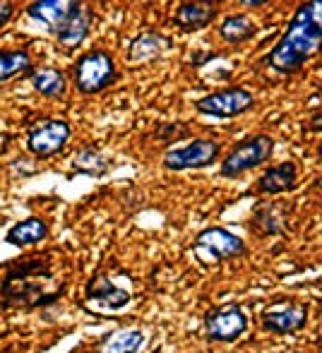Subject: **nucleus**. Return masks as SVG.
Instances as JSON below:
<instances>
[{
  "label": "nucleus",
  "mask_w": 322,
  "mask_h": 353,
  "mask_svg": "<svg viewBox=\"0 0 322 353\" xmlns=\"http://www.w3.org/2000/svg\"><path fill=\"white\" fill-rule=\"evenodd\" d=\"M320 3L301 5L291 19L289 29L281 41L265 56V65L279 74H294L308 63L313 53H318L322 39Z\"/></svg>",
  "instance_id": "obj_1"
},
{
  "label": "nucleus",
  "mask_w": 322,
  "mask_h": 353,
  "mask_svg": "<svg viewBox=\"0 0 322 353\" xmlns=\"http://www.w3.org/2000/svg\"><path fill=\"white\" fill-rule=\"evenodd\" d=\"M61 288H53V272L46 257H27L8 267L0 279V298L8 307H39L56 301Z\"/></svg>",
  "instance_id": "obj_2"
},
{
  "label": "nucleus",
  "mask_w": 322,
  "mask_h": 353,
  "mask_svg": "<svg viewBox=\"0 0 322 353\" xmlns=\"http://www.w3.org/2000/svg\"><path fill=\"white\" fill-rule=\"evenodd\" d=\"M118 82V70L111 53L89 51L75 63V87L82 94H99Z\"/></svg>",
  "instance_id": "obj_3"
},
{
  "label": "nucleus",
  "mask_w": 322,
  "mask_h": 353,
  "mask_svg": "<svg viewBox=\"0 0 322 353\" xmlns=\"http://www.w3.org/2000/svg\"><path fill=\"white\" fill-rule=\"evenodd\" d=\"M272 152H274V140L270 135H252L226 154L219 173L224 178H239L250 168L262 166L272 157Z\"/></svg>",
  "instance_id": "obj_4"
},
{
  "label": "nucleus",
  "mask_w": 322,
  "mask_h": 353,
  "mask_svg": "<svg viewBox=\"0 0 322 353\" xmlns=\"http://www.w3.org/2000/svg\"><path fill=\"white\" fill-rule=\"evenodd\" d=\"M195 255L205 265H217V262L231 260L245 252V243L241 241L236 233H231L229 228L212 226L207 231H202L195 238Z\"/></svg>",
  "instance_id": "obj_5"
},
{
  "label": "nucleus",
  "mask_w": 322,
  "mask_h": 353,
  "mask_svg": "<svg viewBox=\"0 0 322 353\" xmlns=\"http://www.w3.org/2000/svg\"><path fill=\"white\" fill-rule=\"evenodd\" d=\"M68 140H70V123L68 121L48 118V121L32 123L27 130V149L39 159L56 157Z\"/></svg>",
  "instance_id": "obj_6"
},
{
  "label": "nucleus",
  "mask_w": 322,
  "mask_h": 353,
  "mask_svg": "<svg viewBox=\"0 0 322 353\" xmlns=\"http://www.w3.org/2000/svg\"><path fill=\"white\" fill-rule=\"evenodd\" d=\"M252 103H255V97H252L248 89L231 87V89H221V92H214V94H210V97L200 99V101L195 103V108L212 118H236V116H241V113L250 111Z\"/></svg>",
  "instance_id": "obj_7"
},
{
  "label": "nucleus",
  "mask_w": 322,
  "mask_h": 353,
  "mask_svg": "<svg viewBox=\"0 0 322 353\" xmlns=\"http://www.w3.org/2000/svg\"><path fill=\"white\" fill-rule=\"evenodd\" d=\"M221 144L214 140H192L185 147L166 152L163 166L171 171H188V168H207L219 159Z\"/></svg>",
  "instance_id": "obj_8"
},
{
  "label": "nucleus",
  "mask_w": 322,
  "mask_h": 353,
  "mask_svg": "<svg viewBox=\"0 0 322 353\" xmlns=\"http://www.w3.org/2000/svg\"><path fill=\"white\" fill-rule=\"evenodd\" d=\"M248 317L239 305H224L205 317V330L212 341H234L245 332Z\"/></svg>",
  "instance_id": "obj_9"
},
{
  "label": "nucleus",
  "mask_w": 322,
  "mask_h": 353,
  "mask_svg": "<svg viewBox=\"0 0 322 353\" xmlns=\"http://www.w3.org/2000/svg\"><path fill=\"white\" fill-rule=\"evenodd\" d=\"M308 320V310L301 303H274L262 312V327L274 334H291L296 330H303Z\"/></svg>",
  "instance_id": "obj_10"
},
{
  "label": "nucleus",
  "mask_w": 322,
  "mask_h": 353,
  "mask_svg": "<svg viewBox=\"0 0 322 353\" xmlns=\"http://www.w3.org/2000/svg\"><path fill=\"white\" fill-rule=\"evenodd\" d=\"M75 0H41V3H32L27 8V14L37 22H41L48 32L56 37V32L63 27V24L70 19V14L77 10Z\"/></svg>",
  "instance_id": "obj_11"
},
{
  "label": "nucleus",
  "mask_w": 322,
  "mask_h": 353,
  "mask_svg": "<svg viewBox=\"0 0 322 353\" xmlns=\"http://www.w3.org/2000/svg\"><path fill=\"white\" fill-rule=\"evenodd\" d=\"M296 185H299V166L294 161H281L262 173L255 190L260 195H281L294 190Z\"/></svg>",
  "instance_id": "obj_12"
},
{
  "label": "nucleus",
  "mask_w": 322,
  "mask_h": 353,
  "mask_svg": "<svg viewBox=\"0 0 322 353\" xmlns=\"http://www.w3.org/2000/svg\"><path fill=\"white\" fill-rule=\"evenodd\" d=\"M92 22H94V12L89 5H77V10L70 14L66 24L56 32V39L66 51H75L80 48V43L87 39L89 29H92Z\"/></svg>",
  "instance_id": "obj_13"
},
{
  "label": "nucleus",
  "mask_w": 322,
  "mask_h": 353,
  "mask_svg": "<svg viewBox=\"0 0 322 353\" xmlns=\"http://www.w3.org/2000/svg\"><path fill=\"white\" fill-rule=\"evenodd\" d=\"M217 12H219V3H183L176 8L173 22L183 32H197V29L210 27Z\"/></svg>",
  "instance_id": "obj_14"
},
{
  "label": "nucleus",
  "mask_w": 322,
  "mask_h": 353,
  "mask_svg": "<svg viewBox=\"0 0 322 353\" xmlns=\"http://www.w3.org/2000/svg\"><path fill=\"white\" fill-rule=\"evenodd\" d=\"M173 46V41L166 34L159 32H142L140 37H135L128 46V58L132 63H147L159 58L161 53H166Z\"/></svg>",
  "instance_id": "obj_15"
},
{
  "label": "nucleus",
  "mask_w": 322,
  "mask_h": 353,
  "mask_svg": "<svg viewBox=\"0 0 322 353\" xmlns=\"http://www.w3.org/2000/svg\"><path fill=\"white\" fill-rule=\"evenodd\" d=\"M87 301L97 303V305L103 307V310H118V307L128 305L130 296H128V291L118 288L111 279L97 276V279H92L87 283Z\"/></svg>",
  "instance_id": "obj_16"
},
{
  "label": "nucleus",
  "mask_w": 322,
  "mask_h": 353,
  "mask_svg": "<svg viewBox=\"0 0 322 353\" xmlns=\"http://www.w3.org/2000/svg\"><path fill=\"white\" fill-rule=\"evenodd\" d=\"M46 236H48L46 221H41V219H37V216H29V219H24V221L14 223V226L8 231V238H5V241H8L10 245L27 248V245L41 243Z\"/></svg>",
  "instance_id": "obj_17"
},
{
  "label": "nucleus",
  "mask_w": 322,
  "mask_h": 353,
  "mask_svg": "<svg viewBox=\"0 0 322 353\" xmlns=\"http://www.w3.org/2000/svg\"><path fill=\"white\" fill-rule=\"evenodd\" d=\"M32 87L37 89L41 97L46 99H58L66 94V87H68V79L58 68H51V65H43V68H37L32 70Z\"/></svg>",
  "instance_id": "obj_18"
},
{
  "label": "nucleus",
  "mask_w": 322,
  "mask_h": 353,
  "mask_svg": "<svg viewBox=\"0 0 322 353\" xmlns=\"http://www.w3.org/2000/svg\"><path fill=\"white\" fill-rule=\"evenodd\" d=\"M252 231L260 236H281L286 231V214L276 205L257 207L252 214Z\"/></svg>",
  "instance_id": "obj_19"
},
{
  "label": "nucleus",
  "mask_w": 322,
  "mask_h": 353,
  "mask_svg": "<svg viewBox=\"0 0 322 353\" xmlns=\"http://www.w3.org/2000/svg\"><path fill=\"white\" fill-rule=\"evenodd\" d=\"M145 344V332L142 330H121L108 334L99 344V353H137Z\"/></svg>",
  "instance_id": "obj_20"
},
{
  "label": "nucleus",
  "mask_w": 322,
  "mask_h": 353,
  "mask_svg": "<svg viewBox=\"0 0 322 353\" xmlns=\"http://www.w3.org/2000/svg\"><path fill=\"white\" fill-rule=\"evenodd\" d=\"M255 32H257L255 22L248 14H229L219 24V37L226 43H245L248 39L255 37Z\"/></svg>",
  "instance_id": "obj_21"
},
{
  "label": "nucleus",
  "mask_w": 322,
  "mask_h": 353,
  "mask_svg": "<svg viewBox=\"0 0 322 353\" xmlns=\"http://www.w3.org/2000/svg\"><path fill=\"white\" fill-rule=\"evenodd\" d=\"M72 171L84 173V176H103L108 171V159L103 157V152L99 147H82L72 159Z\"/></svg>",
  "instance_id": "obj_22"
},
{
  "label": "nucleus",
  "mask_w": 322,
  "mask_h": 353,
  "mask_svg": "<svg viewBox=\"0 0 322 353\" xmlns=\"http://www.w3.org/2000/svg\"><path fill=\"white\" fill-rule=\"evenodd\" d=\"M29 65H32V58H29V51L24 48H14V51H0V84L10 82L17 74L27 72Z\"/></svg>",
  "instance_id": "obj_23"
},
{
  "label": "nucleus",
  "mask_w": 322,
  "mask_h": 353,
  "mask_svg": "<svg viewBox=\"0 0 322 353\" xmlns=\"http://www.w3.org/2000/svg\"><path fill=\"white\" fill-rule=\"evenodd\" d=\"M159 137L163 142H176L178 137H188V128H183V123H173V125H161Z\"/></svg>",
  "instance_id": "obj_24"
},
{
  "label": "nucleus",
  "mask_w": 322,
  "mask_h": 353,
  "mask_svg": "<svg viewBox=\"0 0 322 353\" xmlns=\"http://www.w3.org/2000/svg\"><path fill=\"white\" fill-rule=\"evenodd\" d=\"M14 12V5L12 3H0V27H3L5 22H8L10 17H12Z\"/></svg>",
  "instance_id": "obj_25"
}]
</instances>
